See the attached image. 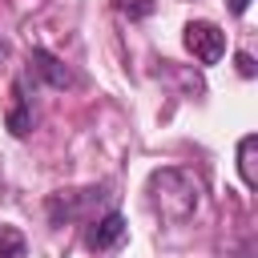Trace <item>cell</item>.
Listing matches in <instances>:
<instances>
[{
    "mask_svg": "<svg viewBox=\"0 0 258 258\" xmlns=\"http://www.w3.org/2000/svg\"><path fill=\"white\" fill-rule=\"evenodd\" d=\"M145 194H149V206L157 210L161 222L169 226H181L198 214V202H202V185L189 169H177V165H165V169H153L149 181H145Z\"/></svg>",
    "mask_w": 258,
    "mask_h": 258,
    "instance_id": "6da1fadb",
    "label": "cell"
},
{
    "mask_svg": "<svg viewBox=\"0 0 258 258\" xmlns=\"http://www.w3.org/2000/svg\"><path fill=\"white\" fill-rule=\"evenodd\" d=\"M181 40H185V48L194 52V60L202 69H210V64H218L226 56V32L214 20H189L185 32H181Z\"/></svg>",
    "mask_w": 258,
    "mask_h": 258,
    "instance_id": "7a4b0ae2",
    "label": "cell"
},
{
    "mask_svg": "<svg viewBox=\"0 0 258 258\" xmlns=\"http://www.w3.org/2000/svg\"><path fill=\"white\" fill-rule=\"evenodd\" d=\"M121 242H125V218L117 210H109L105 218H93L85 226V246L89 250H113Z\"/></svg>",
    "mask_w": 258,
    "mask_h": 258,
    "instance_id": "3957f363",
    "label": "cell"
},
{
    "mask_svg": "<svg viewBox=\"0 0 258 258\" xmlns=\"http://www.w3.org/2000/svg\"><path fill=\"white\" fill-rule=\"evenodd\" d=\"M93 198H105V185H97V189H77V194H56V198H48V218H52V226H60V222H73L81 210H85V202H93Z\"/></svg>",
    "mask_w": 258,
    "mask_h": 258,
    "instance_id": "277c9868",
    "label": "cell"
},
{
    "mask_svg": "<svg viewBox=\"0 0 258 258\" xmlns=\"http://www.w3.org/2000/svg\"><path fill=\"white\" fill-rule=\"evenodd\" d=\"M28 64H32V73H36L44 85H52V89H69V85H73V73L64 69V60H56V56L44 52V48H32Z\"/></svg>",
    "mask_w": 258,
    "mask_h": 258,
    "instance_id": "5b68a950",
    "label": "cell"
},
{
    "mask_svg": "<svg viewBox=\"0 0 258 258\" xmlns=\"http://www.w3.org/2000/svg\"><path fill=\"white\" fill-rule=\"evenodd\" d=\"M32 129V109L24 97V81H12V109H8V133L12 137H28Z\"/></svg>",
    "mask_w": 258,
    "mask_h": 258,
    "instance_id": "8992f818",
    "label": "cell"
},
{
    "mask_svg": "<svg viewBox=\"0 0 258 258\" xmlns=\"http://www.w3.org/2000/svg\"><path fill=\"white\" fill-rule=\"evenodd\" d=\"M238 173H242L246 189H258V137L254 133H246L238 141Z\"/></svg>",
    "mask_w": 258,
    "mask_h": 258,
    "instance_id": "52a82bcc",
    "label": "cell"
},
{
    "mask_svg": "<svg viewBox=\"0 0 258 258\" xmlns=\"http://www.w3.org/2000/svg\"><path fill=\"white\" fill-rule=\"evenodd\" d=\"M0 258H28V242L16 226H0Z\"/></svg>",
    "mask_w": 258,
    "mask_h": 258,
    "instance_id": "ba28073f",
    "label": "cell"
},
{
    "mask_svg": "<svg viewBox=\"0 0 258 258\" xmlns=\"http://www.w3.org/2000/svg\"><path fill=\"white\" fill-rule=\"evenodd\" d=\"M117 8L129 12V16H149L153 12V0H117Z\"/></svg>",
    "mask_w": 258,
    "mask_h": 258,
    "instance_id": "9c48e42d",
    "label": "cell"
},
{
    "mask_svg": "<svg viewBox=\"0 0 258 258\" xmlns=\"http://www.w3.org/2000/svg\"><path fill=\"white\" fill-rule=\"evenodd\" d=\"M234 64H238V73H242V77H254V56H250V52H238V56H234Z\"/></svg>",
    "mask_w": 258,
    "mask_h": 258,
    "instance_id": "30bf717a",
    "label": "cell"
},
{
    "mask_svg": "<svg viewBox=\"0 0 258 258\" xmlns=\"http://www.w3.org/2000/svg\"><path fill=\"white\" fill-rule=\"evenodd\" d=\"M226 4H230V12H234V16H242V12L250 8V0H226Z\"/></svg>",
    "mask_w": 258,
    "mask_h": 258,
    "instance_id": "8fae6325",
    "label": "cell"
},
{
    "mask_svg": "<svg viewBox=\"0 0 258 258\" xmlns=\"http://www.w3.org/2000/svg\"><path fill=\"white\" fill-rule=\"evenodd\" d=\"M0 56H4V48H0Z\"/></svg>",
    "mask_w": 258,
    "mask_h": 258,
    "instance_id": "7c38bea8",
    "label": "cell"
}]
</instances>
